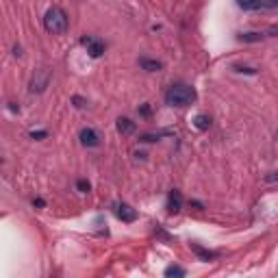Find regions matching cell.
<instances>
[{
  "mask_svg": "<svg viewBox=\"0 0 278 278\" xmlns=\"http://www.w3.org/2000/svg\"><path fill=\"white\" fill-rule=\"evenodd\" d=\"M72 100H74V105L78 107V109H83V107H85V105H87V102H85L83 98H78V96H74V98H72Z\"/></svg>",
  "mask_w": 278,
  "mask_h": 278,
  "instance_id": "16",
  "label": "cell"
},
{
  "mask_svg": "<svg viewBox=\"0 0 278 278\" xmlns=\"http://www.w3.org/2000/svg\"><path fill=\"white\" fill-rule=\"evenodd\" d=\"M166 276L172 278V276H185V270L178 268V265H169V268L166 270Z\"/></svg>",
  "mask_w": 278,
  "mask_h": 278,
  "instance_id": "12",
  "label": "cell"
},
{
  "mask_svg": "<svg viewBox=\"0 0 278 278\" xmlns=\"http://www.w3.org/2000/svg\"><path fill=\"white\" fill-rule=\"evenodd\" d=\"M33 204H37V207H44V200H42V198H37V200H33Z\"/></svg>",
  "mask_w": 278,
  "mask_h": 278,
  "instance_id": "19",
  "label": "cell"
},
{
  "mask_svg": "<svg viewBox=\"0 0 278 278\" xmlns=\"http://www.w3.org/2000/svg\"><path fill=\"white\" fill-rule=\"evenodd\" d=\"M81 144L85 148H96V146H100V135L96 133L94 128H83L81 130Z\"/></svg>",
  "mask_w": 278,
  "mask_h": 278,
  "instance_id": "5",
  "label": "cell"
},
{
  "mask_svg": "<svg viewBox=\"0 0 278 278\" xmlns=\"http://www.w3.org/2000/svg\"><path fill=\"white\" fill-rule=\"evenodd\" d=\"M194 250H196L198 254H200V257H202V259H207V261L215 257V254H213V252H207V250H202V248H198V246H194Z\"/></svg>",
  "mask_w": 278,
  "mask_h": 278,
  "instance_id": "14",
  "label": "cell"
},
{
  "mask_svg": "<svg viewBox=\"0 0 278 278\" xmlns=\"http://www.w3.org/2000/svg\"><path fill=\"white\" fill-rule=\"evenodd\" d=\"M139 63H141L144 70H148V72H159L161 70V63H159V61H152V59H141Z\"/></svg>",
  "mask_w": 278,
  "mask_h": 278,
  "instance_id": "10",
  "label": "cell"
},
{
  "mask_svg": "<svg viewBox=\"0 0 278 278\" xmlns=\"http://www.w3.org/2000/svg\"><path fill=\"white\" fill-rule=\"evenodd\" d=\"M46 135H48L46 130H39V133H31V137H33V139H35V137L39 139V137H46Z\"/></svg>",
  "mask_w": 278,
  "mask_h": 278,
  "instance_id": "18",
  "label": "cell"
},
{
  "mask_svg": "<svg viewBox=\"0 0 278 278\" xmlns=\"http://www.w3.org/2000/svg\"><path fill=\"white\" fill-rule=\"evenodd\" d=\"M76 187H78V191H83V194H87V191H89V183H87V180H78Z\"/></svg>",
  "mask_w": 278,
  "mask_h": 278,
  "instance_id": "15",
  "label": "cell"
},
{
  "mask_svg": "<svg viewBox=\"0 0 278 278\" xmlns=\"http://www.w3.org/2000/svg\"><path fill=\"white\" fill-rule=\"evenodd\" d=\"M237 4L243 11H259V9L268 7V0H237Z\"/></svg>",
  "mask_w": 278,
  "mask_h": 278,
  "instance_id": "8",
  "label": "cell"
},
{
  "mask_svg": "<svg viewBox=\"0 0 278 278\" xmlns=\"http://www.w3.org/2000/svg\"><path fill=\"white\" fill-rule=\"evenodd\" d=\"M268 35H272V37H278V24H272V26H270Z\"/></svg>",
  "mask_w": 278,
  "mask_h": 278,
  "instance_id": "17",
  "label": "cell"
},
{
  "mask_svg": "<svg viewBox=\"0 0 278 278\" xmlns=\"http://www.w3.org/2000/svg\"><path fill=\"white\" fill-rule=\"evenodd\" d=\"M81 44L87 46V53H89V56H94V59H98V56L105 53V44L98 42V39H94V37H83Z\"/></svg>",
  "mask_w": 278,
  "mask_h": 278,
  "instance_id": "4",
  "label": "cell"
},
{
  "mask_svg": "<svg viewBox=\"0 0 278 278\" xmlns=\"http://www.w3.org/2000/svg\"><path fill=\"white\" fill-rule=\"evenodd\" d=\"M117 130H120L122 135H130L135 130V122H130L128 117H120V120H117Z\"/></svg>",
  "mask_w": 278,
  "mask_h": 278,
  "instance_id": "9",
  "label": "cell"
},
{
  "mask_svg": "<svg viewBox=\"0 0 278 278\" xmlns=\"http://www.w3.org/2000/svg\"><path fill=\"white\" fill-rule=\"evenodd\" d=\"M180 207H183V196H180V191L172 189L167 196V211L169 213H178Z\"/></svg>",
  "mask_w": 278,
  "mask_h": 278,
  "instance_id": "7",
  "label": "cell"
},
{
  "mask_svg": "<svg viewBox=\"0 0 278 278\" xmlns=\"http://www.w3.org/2000/svg\"><path fill=\"white\" fill-rule=\"evenodd\" d=\"M239 39H243V42H259L261 35L259 33H248V35H241Z\"/></svg>",
  "mask_w": 278,
  "mask_h": 278,
  "instance_id": "13",
  "label": "cell"
},
{
  "mask_svg": "<svg viewBox=\"0 0 278 278\" xmlns=\"http://www.w3.org/2000/svg\"><path fill=\"white\" fill-rule=\"evenodd\" d=\"M44 26H46V31L53 33V35H63V33L67 31V26H70L67 13L61 7L48 9L46 15H44Z\"/></svg>",
  "mask_w": 278,
  "mask_h": 278,
  "instance_id": "1",
  "label": "cell"
},
{
  "mask_svg": "<svg viewBox=\"0 0 278 278\" xmlns=\"http://www.w3.org/2000/svg\"><path fill=\"white\" fill-rule=\"evenodd\" d=\"M48 78H50V74L46 70L37 72V76H33V81H31V92H44L48 85Z\"/></svg>",
  "mask_w": 278,
  "mask_h": 278,
  "instance_id": "6",
  "label": "cell"
},
{
  "mask_svg": "<svg viewBox=\"0 0 278 278\" xmlns=\"http://www.w3.org/2000/svg\"><path fill=\"white\" fill-rule=\"evenodd\" d=\"M115 215H117V220H122V222H135L137 220V211H135L133 207H128V204H115Z\"/></svg>",
  "mask_w": 278,
  "mask_h": 278,
  "instance_id": "3",
  "label": "cell"
},
{
  "mask_svg": "<svg viewBox=\"0 0 278 278\" xmlns=\"http://www.w3.org/2000/svg\"><path fill=\"white\" fill-rule=\"evenodd\" d=\"M194 100H196L194 87L183 85V83L172 85V87L167 89V94H166V102L169 107H187V105H191Z\"/></svg>",
  "mask_w": 278,
  "mask_h": 278,
  "instance_id": "2",
  "label": "cell"
},
{
  "mask_svg": "<svg viewBox=\"0 0 278 278\" xmlns=\"http://www.w3.org/2000/svg\"><path fill=\"white\" fill-rule=\"evenodd\" d=\"M194 124H196V128H200V130H207L209 126H211V117H209V115H196Z\"/></svg>",
  "mask_w": 278,
  "mask_h": 278,
  "instance_id": "11",
  "label": "cell"
}]
</instances>
